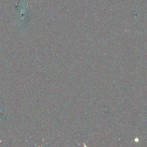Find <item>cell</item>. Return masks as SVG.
Wrapping results in <instances>:
<instances>
[{"label":"cell","mask_w":147,"mask_h":147,"mask_svg":"<svg viewBox=\"0 0 147 147\" xmlns=\"http://www.w3.org/2000/svg\"><path fill=\"white\" fill-rule=\"evenodd\" d=\"M135 141H138V139H137V138H136V140L135 139Z\"/></svg>","instance_id":"6da1fadb"}]
</instances>
